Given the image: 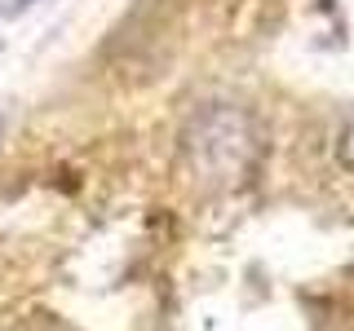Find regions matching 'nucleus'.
Instances as JSON below:
<instances>
[{
	"label": "nucleus",
	"instance_id": "2",
	"mask_svg": "<svg viewBox=\"0 0 354 331\" xmlns=\"http://www.w3.org/2000/svg\"><path fill=\"white\" fill-rule=\"evenodd\" d=\"M5 5H9V9H22V5H31V0H5Z\"/></svg>",
	"mask_w": 354,
	"mask_h": 331
},
{
	"label": "nucleus",
	"instance_id": "1",
	"mask_svg": "<svg viewBox=\"0 0 354 331\" xmlns=\"http://www.w3.org/2000/svg\"><path fill=\"white\" fill-rule=\"evenodd\" d=\"M337 159L354 172V115L346 119V128H341V137H337Z\"/></svg>",
	"mask_w": 354,
	"mask_h": 331
}]
</instances>
